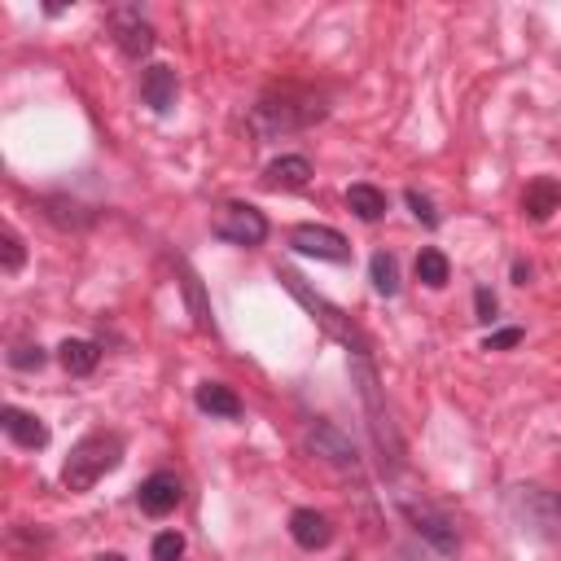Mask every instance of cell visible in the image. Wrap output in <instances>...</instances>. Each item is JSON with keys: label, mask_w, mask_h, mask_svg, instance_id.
<instances>
[{"label": "cell", "mask_w": 561, "mask_h": 561, "mask_svg": "<svg viewBox=\"0 0 561 561\" xmlns=\"http://www.w3.org/2000/svg\"><path fill=\"white\" fill-rule=\"evenodd\" d=\"M513 280H517V285H526V280H530V267H526V263H522V259H517V263H513Z\"/></svg>", "instance_id": "obj_26"}, {"label": "cell", "mask_w": 561, "mask_h": 561, "mask_svg": "<svg viewBox=\"0 0 561 561\" xmlns=\"http://www.w3.org/2000/svg\"><path fill=\"white\" fill-rule=\"evenodd\" d=\"M307 180H311V162L302 153H285V158L267 162V171H263L267 188H307Z\"/></svg>", "instance_id": "obj_14"}, {"label": "cell", "mask_w": 561, "mask_h": 561, "mask_svg": "<svg viewBox=\"0 0 561 561\" xmlns=\"http://www.w3.org/2000/svg\"><path fill=\"white\" fill-rule=\"evenodd\" d=\"M210 232L219 237V241H228V245H245V250H254V245H263L267 241V215L259 210V206H250V202H224L219 210H215V219H210Z\"/></svg>", "instance_id": "obj_3"}, {"label": "cell", "mask_w": 561, "mask_h": 561, "mask_svg": "<svg viewBox=\"0 0 561 561\" xmlns=\"http://www.w3.org/2000/svg\"><path fill=\"white\" fill-rule=\"evenodd\" d=\"M473 311H478V320H486V324L495 320V294H491L486 285L473 289Z\"/></svg>", "instance_id": "obj_24"}, {"label": "cell", "mask_w": 561, "mask_h": 561, "mask_svg": "<svg viewBox=\"0 0 561 561\" xmlns=\"http://www.w3.org/2000/svg\"><path fill=\"white\" fill-rule=\"evenodd\" d=\"M123 465V438L114 430H96V434H83L66 465H61V486L66 491H92L105 473H114Z\"/></svg>", "instance_id": "obj_1"}, {"label": "cell", "mask_w": 561, "mask_h": 561, "mask_svg": "<svg viewBox=\"0 0 561 561\" xmlns=\"http://www.w3.org/2000/svg\"><path fill=\"white\" fill-rule=\"evenodd\" d=\"M280 285H285V289H289V294H294V298H298V302L311 311V320H316V324H320L329 337H337V342H342V346H346L355 359H368V337H364V333L351 324V316H346L342 307H333L329 298L311 294V289L302 285V276H298V272H289V267H280Z\"/></svg>", "instance_id": "obj_2"}, {"label": "cell", "mask_w": 561, "mask_h": 561, "mask_svg": "<svg viewBox=\"0 0 561 561\" xmlns=\"http://www.w3.org/2000/svg\"><path fill=\"white\" fill-rule=\"evenodd\" d=\"M193 403H197L202 412H210V416H224V421H237V416L245 412V403L237 399V390L224 386V381H202V386L193 390Z\"/></svg>", "instance_id": "obj_13"}, {"label": "cell", "mask_w": 561, "mask_h": 561, "mask_svg": "<svg viewBox=\"0 0 561 561\" xmlns=\"http://www.w3.org/2000/svg\"><path fill=\"white\" fill-rule=\"evenodd\" d=\"M0 425H4V434H9L18 447H26V451L48 447V425H44L35 412H26V408L4 403V408H0Z\"/></svg>", "instance_id": "obj_9"}, {"label": "cell", "mask_w": 561, "mask_h": 561, "mask_svg": "<svg viewBox=\"0 0 561 561\" xmlns=\"http://www.w3.org/2000/svg\"><path fill=\"white\" fill-rule=\"evenodd\" d=\"M44 206V215H48V224H57V228H88L96 215L83 206V202H75V197H66V193H53V197H44L39 202Z\"/></svg>", "instance_id": "obj_15"}, {"label": "cell", "mask_w": 561, "mask_h": 561, "mask_svg": "<svg viewBox=\"0 0 561 561\" xmlns=\"http://www.w3.org/2000/svg\"><path fill=\"white\" fill-rule=\"evenodd\" d=\"M180 557H184V535L180 530L153 535V561H180Z\"/></svg>", "instance_id": "obj_22"}, {"label": "cell", "mask_w": 561, "mask_h": 561, "mask_svg": "<svg viewBox=\"0 0 561 561\" xmlns=\"http://www.w3.org/2000/svg\"><path fill=\"white\" fill-rule=\"evenodd\" d=\"M517 342H522V329H500V333H486L482 351H508V346H517Z\"/></svg>", "instance_id": "obj_25"}, {"label": "cell", "mask_w": 561, "mask_h": 561, "mask_svg": "<svg viewBox=\"0 0 561 561\" xmlns=\"http://www.w3.org/2000/svg\"><path fill=\"white\" fill-rule=\"evenodd\" d=\"M289 535H294L298 548L316 552V548H329L333 543V522L324 513H316V508H294L289 513Z\"/></svg>", "instance_id": "obj_11"}, {"label": "cell", "mask_w": 561, "mask_h": 561, "mask_svg": "<svg viewBox=\"0 0 561 561\" xmlns=\"http://www.w3.org/2000/svg\"><path fill=\"white\" fill-rule=\"evenodd\" d=\"M399 513L408 517V526L434 548V552H443V557H456V548H460V535H456V526H451V517L447 513H438L434 504H416V500H403L399 495Z\"/></svg>", "instance_id": "obj_4"}, {"label": "cell", "mask_w": 561, "mask_h": 561, "mask_svg": "<svg viewBox=\"0 0 561 561\" xmlns=\"http://www.w3.org/2000/svg\"><path fill=\"white\" fill-rule=\"evenodd\" d=\"M289 245H294L298 254L329 259V263H346V259H351V241H346L337 228H329V224H298V228L289 232Z\"/></svg>", "instance_id": "obj_6"}, {"label": "cell", "mask_w": 561, "mask_h": 561, "mask_svg": "<svg viewBox=\"0 0 561 561\" xmlns=\"http://www.w3.org/2000/svg\"><path fill=\"white\" fill-rule=\"evenodd\" d=\"M57 359H61V368H66L70 377H88V373L101 364V346L88 342V337H66V342L57 346Z\"/></svg>", "instance_id": "obj_16"}, {"label": "cell", "mask_w": 561, "mask_h": 561, "mask_svg": "<svg viewBox=\"0 0 561 561\" xmlns=\"http://www.w3.org/2000/svg\"><path fill=\"white\" fill-rule=\"evenodd\" d=\"M307 447H311L324 465H333L337 473H351V478H359V473H364V465H359V456H355L351 438H346L342 430H333L329 421H316V425L307 430Z\"/></svg>", "instance_id": "obj_5"}, {"label": "cell", "mask_w": 561, "mask_h": 561, "mask_svg": "<svg viewBox=\"0 0 561 561\" xmlns=\"http://www.w3.org/2000/svg\"><path fill=\"white\" fill-rule=\"evenodd\" d=\"M175 92H180V79H175V66H149L140 75V101L153 110V114H167L175 105Z\"/></svg>", "instance_id": "obj_10"}, {"label": "cell", "mask_w": 561, "mask_h": 561, "mask_svg": "<svg viewBox=\"0 0 561 561\" xmlns=\"http://www.w3.org/2000/svg\"><path fill=\"white\" fill-rule=\"evenodd\" d=\"M368 276H373V289H377L381 298H394V294H399V259H394L390 250H377V254L368 259Z\"/></svg>", "instance_id": "obj_19"}, {"label": "cell", "mask_w": 561, "mask_h": 561, "mask_svg": "<svg viewBox=\"0 0 561 561\" xmlns=\"http://www.w3.org/2000/svg\"><path fill=\"white\" fill-rule=\"evenodd\" d=\"M403 202L412 206V215H416L425 228H438V210H434V202H430L421 188H408V193H403Z\"/></svg>", "instance_id": "obj_23"}, {"label": "cell", "mask_w": 561, "mask_h": 561, "mask_svg": "<svg viewBox=\"0 0 561 561\" xmlns=\"http://www.w3.org/2000/svg\"><path fill=\"white\" fill-rule=\"evenodd\" d=\"M136 500H140V513H149V517H167V513H175V504L184 500V482H180L175 473L158 469V473H149V478L140 482Z\"/></svg>", "instance_id": "obj_8"}, {"label": "cell", "mask_w": 561, "mask_h": 561, "mask_svg": "<svg viewBox=\"0 0 561 561\" xmlns=\"http://www.w3.org/2000/svg\"><path fill=\"white\" fill-rule=\"evenodd\" d=\"M9 364H13L18 373H39V368L48 364V351H44L39 342H35V346H31V342H22V346H13V351H9Z\"/></svg>", "instance_id": "obj_21"}, {"label": "cell", "mask_w": 561, "mask_h": 561, "mask_svg": "<svg viewBox=\"0 0 561 561\" xmlns=\"http://www.w3.org/2000/svg\"><path fill=\"white\" fill-rule=\"evenodd\" d=\"M522 210H526V219H535V224L552 219V215L561 210V180L535 175V180L522 188Z\"/></svg>", "instance_id": "obj_12"}, {"label": "cell", "mask_w": 561, "mask_h": 561, "mask_svg": "<svg viewBox=\"0 0 561 561\" xmlns=\"http://www.w3.org/2000/svg\"><path fill=\"white\" fill-rule=\"evenodd\" d=\"M346 206H351L355 219L377 224V219L386 215V193H381L377 184H351V188H346Z\"/></svg>", "instance_id": "obj_17"}, {"label": "cell", "mask_w": 561, "mask_h": 561, "mask_svg": "<svg viewBox=\"0 0 561 561\" xmlns=\"http://www.w3.org/2000/svg\"><path fill=\"white\" fill-rule=\"evenodd\" d=\"M110 31H114V44H118L127 57H145V53H153V44H158L153 26L140 18L136 4L114 9V13H110Z\"/></svg>", "instance_id": "obj_7"}, {"label": "cell", "mask_w": 561, "mask_h": 561, "mask_svg": "<svg viewBox=\"0 0 561 561\" xmlns=\"http://www.w3.org/2000/svg\"><path fill=\"white\" fill-rule=\"evenodd\" d=\"M96 561H127V557H123V552H101Z\"/></svg>", "instance_id": "obj_27"}, {"label": "cell", "mask_w": 561, "mask_h": 561, "mask_svg": "<svg viewBox=\"0 0 561 561\" xmlns=\"http://www.w3.org/2000/svg\"><path fill=\"white\" fill-rule=\"evenodd\" d=\"M22 263H26V245H22V237L13 228H4L0 232V272L13 276V272H22Z\"/></svg>", "instance_id": "obj_20"}, {"label": "cell", "mask_w": 561, "mask_h": 561, "mask_svg": "<svg viewBox=\"0 0 561 561\" xmlns=\"http://www.w3.org/2000/svg\"><path fill=\"white\" fill-rule=\"evenodd\" d=\"M416 280H421L425 289H443V285L451 280V263H447V254L434 250V245H425V250L416 254Z\"/></svg>", "instance_id": "obj_18"}, {"label": "cell", "mask_w": 561, "mask_h": 561, "mask_svg": "<svg viewBox=\"0 0 561 561\" xmlns=\"http://www.w3.org/2000/svg\"><path fill=\"white\" fill-rule=\"evenodd\" d=\"M552 513H557V517H561V495H552Z\"/></svg>", "instance_id": "obj_28"}]
</instances>
